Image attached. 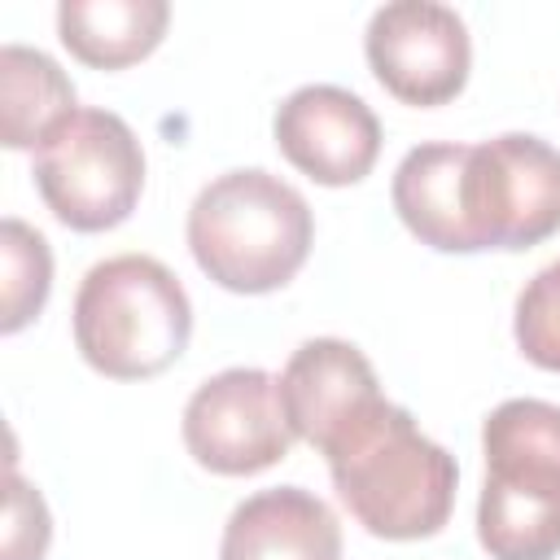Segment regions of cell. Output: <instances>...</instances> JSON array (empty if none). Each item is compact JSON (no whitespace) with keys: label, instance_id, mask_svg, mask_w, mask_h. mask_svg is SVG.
Segmentation results:
<instances>
[{"label":"cell","instance_id":"cell-1","mask_svg":"<svg viewBox=\"0 0 560 560\" xmlns=\"http://www.w3.org/2000/svg\"><path fill=\"white\" fill-rule=\"evenodd\" d=\"M328 477L350 516L385 542L442 534L455 508L459 468L433 438L420 433L407 407L381 402L328 451Z\"/></svg>","mask_w":560,"mask_h":560},{"label":"cell","instance_id":"cell-4","mask_svg":"<svg viewBox=\"0 0 560 560\" xmlns=\"http://www.w3.org/2000/svg\"><path fill=\"white\" fill-rule=\"evenodd\" d=\"M74 350L109 381L166 372L192 337V302L179 276L149 254L96 262L74 293Z\"/></svg>","mask_w":560,"mask_h":560},{"label":"cell","instance_id":"cell-2","mask_svg":"<svg viewBox=\"0 0 560 560\" xmlns=\"http://www.w3.org/2000/svg\"><path fill=\"white\" fill-rule=\"evenodd\" d=\"M192 262L228 293H276L311 258L315 219L306 197L262 166L210 179L188 206Z\"/></svg>","mask_w":560,"mask_h":560},{"label":"cell","instance_id":"cell-11","mask_svg":"<svg viewBox=\"0 0 560 560\" xmlns=\"http://www.w3.org/2000/svg\"><path fill=\"white\" fill-rule=\"evenodd\" d=\"M219 560H341V525L319 494L271 486L232 508Z\"/></svg>","mask_w":560,"mask_h":560},{"label":"cell","instance_id":"cell-17","mask_svg":"<svg viewBox=\"0 0 560 560\" xmlns=\"http://www.w3.org/2000/svg\"><path fill=\"white\" fill-rule=\"evenodd\" d=\"M4 521H9L4 525V560H44L52 521H48L39 490L26 486L13 468H9V516Z\"/></svg>","mask_w":560,"mask_h":560},{"label":"cell","instance_id":"cell-14","mask_svg":"<svg viewBox=\"0 0 560 560\" xmlns=\"http://www.w3.org/2000/svg\"><path fill=\"white\" fill-rule=\"evenodd\" d=\"M0 109H4V144L9 149H44L61 122L79 114L74 83L66 70L26 44L0 48Z\"/></svg>","mask_w":560,"mask_h":560},{"label":"cell","instance_id":"cell-5","mask_svg":"<svg viewBox=\"0 0 560 560\" xmlns=\"http://www.w3.org/2000/svg\"><path fill=\"white\" fill-rule=\"evenodd\" d=\"M35 188L70 232H109L131 219L144 192V149L127 118L79 109L35 153Z\"/></svg>","mask_w":560,"mask_h":560},{"label":"cell","instance_id":"cell-10","mask_svg":"<svg viewBox=\"0 0 560 560\" xmlns=\"http://www.w3.org/2000/svg\"><path fill=\"white\" fill-rule=\"evenodd\" d=\"M280 402L293 438L311 442L324 455L372 407H381L385 394L376 368L359 346L341 337H311L289 354L280 372Z\"/></svg>","mask_w":560,"mask_h":560},{"label":"cell","instance_id":"cell-16","mask_svg":"<svg viewBox=\"0 0 560 560\" xmlns=\"http://www.w3.org/2000/svg\"><path fill=\"white\" fill-rule=\"evenodd\" d=\"M512 337H516L521 354H525L534 368L560 372V258L547 262V267L516 293Z\"/></svg>","mask_w":560,"mask_h":560},{"label":"cell","instance_id":"cell-13","mask_svg":"<svg viewBox=\"0 0 560 560\" xmlns=\"http://www.w3.org/2000/svg\"><path fill=\"white\" fill-rule=\"evenodd\" d=\"M171 22L166 0H61L57 35L74 61L92 70H127L144 61Z\"/></svg>","mask_w":560,"mask_h":560},{"label":"cell","instance_id":"cell-9","mask_svg":"<svg viewBox=\"0 0 560 560\" xmlns=\"http://www.w3.org/2000/svg\"><path fill=\"white\" fill-rule=\"evenodd\" d=\"M276 149L324 188H350L381 158V122L363 96L337 83H306L276 105Z\"/></svg>","mask_w":560,"mask_h":560},{"label":"cell","instance_id":"cell-3","mask_svg":"<svg viewBox=\"0 0 560 560\" xmlns=\"http://www.w3.org/2000/svg\"><path fill=\"white\" fill-rule=\"evenodd\" d=\"M477 538L490 560L560 556V407L508 398L481 424Z\"/></svg>","mask_w":560,"mask_h":560},{"label":"cell","instance_id":"cell-6","mask_svg":"<svg viewBox=\"0 0 560 560\" xmlns=\"http://www.w3.org/2000/svg\"><path fill=\"white\" fill-rule=\"evenodd\" d=\"M459 206L472 254L551 241L560 232V149L529 131L464 144Z\"/></svg>","mask_w":560,"mask_h":560},{"label":"cell","instance_id":"cell-7","mask_svg":"<svg viewBox=\"0 0 560 560\" xmlns=\"http://www.w3.org/2000/svg\"><path fill=\"white\" fill-rule=\"evenodd\" d=\"M188 455L219 477H254L280 464L293 429L280 402V376L262 368H228L201 381L184 407Z\"/></svg>","mask_w":560,"mask_h":560},{"label":"cell","instance_id":"cell-15","mask_svg":"<svg viewBox=\"0 0 560 560\" xmlns=\"http://www.w3.org/2000/svg\"><path fill=\"white\" fill-rule=\"evenodd\" d=\"M0 258H4V315H0V332H22L31 319H39L48 289H52V249L48 241L22 223V219H4L0 228Z\"/></svg>","mask_w":560,"mask_h":560},{"label":"cell","instance_id":"cell-12","mask_svg":"<svg viewBox=\"0 0 560 560\" xmlns=\"http://www.w3.org/2000/svg\"><path fill=\"white\" fill-rule=\"evenodd\" d=\"M459 166H464V144L433 140V144H416L398 162L389 184V201L402 228L438 254H472L459 206Z\"/></svg>","mask_w":560,"mask_h":560},{"label":"cell","instance_id":"cell-8","mask_svg":"<svg viewBox=\"0 0 560 560\" xmlns=\"http://www.w3.org/2000/svg\"><path fill=\"white\" fill-rule=\"evenodd\" d=\"M363 52L376 83L416 109L455 101L472 70V39L464 18L433 0L381 4L368 22Z\"/></svg>","mask_w":560,"mask_h":560}]
</instances>
